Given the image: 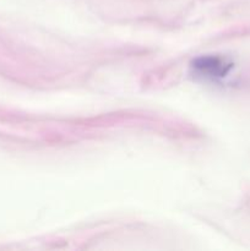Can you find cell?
<instances>
[{
	"label": "cell",
	"mask_w": 250,
	"mask_h": 251,
	"mask_svg": "<svg viewBox=\"0 0 250 251\" xmlns=\"http://www.w3.org/2000/svg\"><path fill=\"white\" fill-rule=\"evenodd\" d=\"M195 73L206 78H222L232 70L233 63L222 56H205L193 64Z\"/></svg>",
	"instance_id": "cell-1"
}]
</instances>
